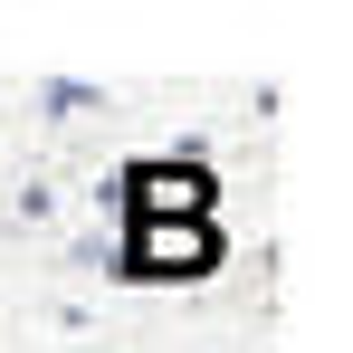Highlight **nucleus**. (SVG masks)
I'll return each instance as SVG.
<instances>
[{
	"label": "nucleus",
	"instance_id": "nucleus-2",
	"mask_svg": "<svg viewBox=\"0 0 353 353\" xmlns=\"http://www.w3.org/2000/svg\"><path fill=\"white\" fill-rule=\"evenodd\" d=\"M143 230V248H134V277H201V268H220V239H210V220H134Z\"/></svg>",
	"mask_w": 353,
	"mask_h": 353
},
{
	"label": "nucleus",
	"instance_id": "nucleus-1",
	"mask_svg": "<svg viewBox=\"0 0 353 353\" xmlns=\"http://www.w3.org/2000/svg\"><path fill=\"white\" fill-rule=\"evenodd\" d=\"M124 201L134 220H210V172H201V143H181V163H134L124 172Z\"/></svg>",
	"mask_w": 353,
	"mask_h": 353
}]
</instances>
